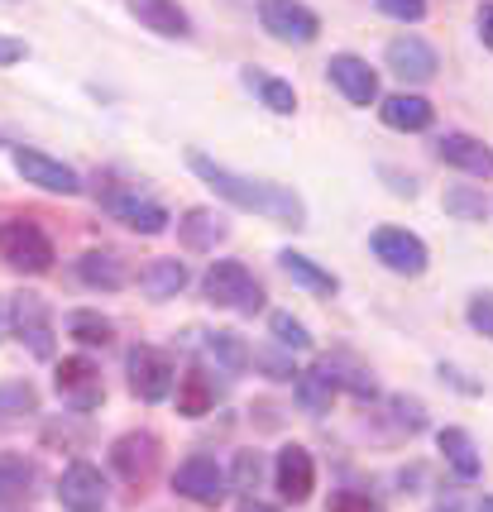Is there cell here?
Masks as SVG:
<instances>
[{
	"label": "cell",
	"instance_id": "6da1fadb",
	"mask_svg": "<svg viewBox=\"0 0 493 512\" xmlns=\"http://www.w3.org/2000/svg\"><path fill=\"white\" fill-rule=\"evenodd\" d=\"M187 168L216 192L221 201H230L235 211H254L273 225H288V230H302L307 225V201L297 197L292 187L283 182H269V178H249V173H235L230 163H216L211 154H187Z\"/></svg>",
	"mask_w": 493,
	"mask_h": 512
},
{
	"label": "cell",
	"instance_id": "7a4b0ae2",
	"mask_svg": "<svg viewBox=\"0 0 493 512\" xmlns=\"http://www.w3.org/2000/svg\"><path fill=\"white\" fill-rule=\"evenodd\" d=\"M202 292H206V302L221 307V312H235V316L264 312V283L240 259H216L202 273Z\"/></svg>",
	"mask_w": 493,
	"mask_h": 512
},
{
	"label": "cell",
	"instance_id": "3957f363",
	"mask_svg": "<svg viewBox=\"0 0 493 512\" xmlns=\"http://www.w3.org/2000/svg\"><path fill=\"white\" fill-rule=\"evenodd\" d=\"M0 259L15 268V273L39 278V273L53 268L58 249H53V240H48V230L39 221H29V216H10V221H0Z\"/></svg>",
	"mask_w": 493,
	"mask_h": 512
},
{
	"label": "cell",
	"instance_id": "277c9868",
	"mask_svg": "<svg viewBox=\"0 0 493 512\" xmlns=\"http://www.w3.org/2000/svg\"><path fill=\"white\" fill-rule=\"evenodd\" d=\"M96 201H101L125 230H135V235H163L168 221H173L163 201L139 192V182H130V187H96Z\"/></svg>",
	"mask_w": 493,
	"mask_h": 512
},
{
	"label": "cell",
	"instance_id": "5b68a950",
	"mask_svg": "<svg viewBox=\"0 0 493 512\" xmlns=\"http://www.w3.org/2000/svg\"><path fill=\"white\" fill-rule=\"evenodd\" d=\"M125 383H130V393L139 402H163L173 398V383H178V364L168 350H158V345H135L130 355H125Z\"/></svg>",
	"mask_w": 493,
	"mask_h": 512
},
{
	"label": "cell",
	"instance_id": "8992f818",
	"mask_svg": "<svg viewBox=\"0 0 493 512\" xmlns=\"http://www.w3.org/2000/svg\"><path fill=\"white\" fill-rule=\"evenodd\" d=\"M369 249H374V259H379L388 273H398V278H422L426 268H431L426 240L412 235V230H403V225H379V230L369 235Z\"/></svg>",
	"mask_w": 493,
	"mask_h": 512
},
{
	"label": "cell",
	"instance_id": "52a82bcc",
	"mask_svg": "<svg viewBox=\"0 0 493 512\" xmlns=\"http://www.w3.org/2000/svg\"><path fill=\"white\" fill-rule=\"evenodd\" d=\"M259 24L269 39L288 48H307L321 39V15L302 0H259Z\"/></svg>",
	"mask_w": 493,
	"mask_h": 512
},
{
	"label": "cell",
	"instance_id": "ba28073f",
	"mask_svg": "<svg viewBox=\"0 0 493 512\" xmlns=\"http://www.w3.org/2000/svg\"><path fill=\"white\" fill-rule=\"evenodd\" d=\"M53 388H58L63 407H68V412H77V417H87V412H96V407L106 402V383H101V369H96L87 355L63 359V364L53 369Z\"/></svg>",
	"mask_w": 493,
	"mask_h": 512
},
{
	"label": "cell",
	"instance_id": "9c48e42d",
	"mask_svg": "<svg viewBox=\"0 0 493 512\" xmlns=\"http://www.w3.org/2000/svg\"><path fill=\"white\" fill-rule=\"evenodd\" d=\"M10 331L34 359H53V312L39 292H15L10 297Z\"/></svg>",
	"mask_w": 493,
	"mask_h": 512
},
{
	"label": "cell",
	"instance_id": "30bf717a",
	"mask_svg": "<svg viewBox=\"0 0 493 512\" xmlns=\"http://www.w3.org/2000/svg\"><path fill=\"white\" fill-rule=\"evenodd\" d=\"M173 489L187 503H202V508H221L225 493H230V474H225L211 455H187L178 469H173Z\"/></svg>",
	"mask_w": 493,
	"mask_h": 512
},
{
	"label": "cell",
	"instance_id": "8fae6325",
	"mask_svg": "<svg viewBox=\"0 0 493 512\" xmlns=\"http://www.w3.org/2000/svg\"><path fill=\"white\" fill-rule=\"evenodd\" d=\"M10 163H15V173H20L29 187H39V192H53V197H77V192H82L77 168H68L63 158H48V154H39V149L15 144V149H10Z\"/></svg>",
	"mask_w": 493,
	"mask_h": 512
},
{
	"label": "cell",
	"instance_id": "7c38bea8",
	"mask_svg": "<svg viewBox=\"0 0 493 512\" xmlns=\"http://www.w3.org/2000/svg\"><path fill=\"white\" fill-rule=\"evenodd\" d=\"M158 455H163V446H158L154 431H125V436L111 441V469L125 484H135V489H144L154 479Z\"/></svg>",
	"mask_w": 493,
	"mask_h": 512
},
{
	"label": "cell",
	"instance_id": "4fadbf2b",
	"mask_svg": "<svg viewBox=\"0 0 493 512\" xmlns=\"http://www.w3.org/2000/svg\"><path fill=\"white\" fill-rule=\"evenodd\" d=\"M383 67L393 77H403L407 87H426L436 77V67H441V53L426 44L422 34H398V39H388V48H383Z\"/></svg>",
	"mask_w": 493,
	"mask_h": 512
},
{
	"label": "cell",
	"instance_id": "5bb4252c",
	"mask_svg": "<svg viewBox=\"0 0 493 512\" xmlns=\"http://www.w3.org/2000/svg\"><path fill=\"white\" fill-rule=\"evenodd\" d=\"M58 503L68 512H106L111 489H106V474L91 465V460H72L58 479Z\"/></svg>",
	"mask_w": 493,
	"mask_h": 512
},
{
	"label": "cell",
	"instance_id": "9a60e30c",
	"mask_svg": "<svg viewBox=\"0 0 493 512\" xmlns=\"http://www.w3.org/2000/svg\"><path fill=\"white\" fill-rule=\"evenodd\" d=\"M326 77H331V87L359 106V111H369V106H379V72L364 63L359 53H331V63H326Z\"/></svg>",
	"mask_w": 493,
	"mask_h": 512
},
{
	"label": "cell",
	"instance_id": "2e32d148",
	"mask_svg": "<svg viewBox=\"0 0 493 512\" xmlns=\"http://www.w3.org/2000/svg\"><path fill=\"white\" fill-rule=\"evenodd\" d=\"M436 158H441L446 168H455V173H465V178H479V182L493 178V144H484L479 134L446 130L436 139Z\"/></svg>",
	"mask_w": 493,
	"mask_h": 512
},
{
	"label": "cell",
	"instance_id": "e0dca14e",
	"mask_svg": "<svg viewBox=\"0 0 493 512\" xmlns=\"http://www.w3.org/2000/svg\"><path fill=\"white\" fill-rule=\"evenodd\" d=\"M273 489L283 493V503H307L316 493V460L307 446H283L273 455Z\"/></svg>",
	"mask_w": 493,
	"mask_h": 512
},
{
	"label": "cell",
	"instance_id": "ac0fdd59",
	"mask_svg": "<svg viewBox=\"0 0 493 512\" xmlns=\"http://www.w3.org/2000/svg\"><path fill=\"white\" fill-rule=\"evenodd\" d=\"M379 120L398 134H422L436 125V106L417 91H393V96H379Z\"/></svg>",
	"mask_w": 493,
	"mask_h": 512
},
{
	"label": "cell",
	"instance_id": "d6986e66",
	"mask_svg": "<svg viewBox=\"0 0 493 512\" xmlns=\"http://www.w3.org/2000/svg\"><path fill=\"white\" fill-rule=\"evenodd\" d=\"M225 235H230V221L221 211H211V206H192V211L178 216V245L187 254H211Z\"/></svg>",
	"mask_w": 493,
	"mask_h": 512
},
{
	"label": "cell",
	"instance_id": "ffe728a7",
	"mask_svg": "<svg viewBox=\"0 0 493 512\" xmlns=\"http://www.w3.org/2000/svg\"><path fill=\"white\" fill-rule=\"evenodd\" d=\"M39 493V465L20 450H0V508H24Z\"/></svg>",
	"mask_w": 493,
	"mask_h": 512
},
{
	"label": "cell",
	"instance_id": "44dd1931",
	"mask_svg": "<svg viewBox=\"0 0 493 512\" xmlns=\"http://www.w3.org/2000/svg\"><path fill=\"white\" fill-rule=\"evenodd\" d=\"M125 10L158 39H187L192 34V20L178 0H125Z\"/></svg>",
	"mask_w": 493,
	"mask_h": 512
},
{
	"label": "cell",
	"instance_id": "7402d4cb",
	"mask_svg": "<svg viewBox=\"0 0 493 512\" xmlns=\"http://www.w3.org/2000/svg\"><path fill=\"white\" fill-rule=\"evenodd\" d=\"M321 364V374L336 383V393H350L355 402H374L379 398V379L369 374V364H359V359L350 355H326V359H316Z\"/></svg>",
	"mask_w": 493,
	"mask_h": 512
},
{
	"label": "cell",
	"instance_id": "603a6c76",
	"mask_svg": "<svg viewBox=\"0 0 493 512\" xmlns=\"http://www.w3.org/2000/svg\"><path fill=\"white\" fill-rule=\"evenodd\" d=\"M77 278L96 292H120L130 283V268H125V259H120L115 249H87V254L77 259Z\"/></svg>",
	"mask_w": 493,
	"mask_h": 512
},
{
	"label": "cell",
	"instance_id": "cb8c5ba5",
	"mask_svg": "<svg viewBox=\"0 0 493 512\" xmlns=\"http://www.w3.org/2000/svg\"><path fill=\"white\" fill-rule=\"evenodd\" d=\"M278 268L288 273L297 288H307V292H321V297H336L340 292L336 273H331V268H321L312 254H302V249H278Z\"/></svg>",
	"mask_w": 493,
	"mask_h": 512
},
{
	"label": "cell",
	"instance_id": "d4e9b609",
	"mask_svg": "<svg viewBox=\"0 0 493 512\" xmlns=\"http://www.w3.org/2000/svg\"><path fill=\"white\" fill-rule=\"evenodd\" d=\"M436 446H441V460H446L460 479H479L484 474V455L474 446V436L465 426H441L436 431Z\"/></svg>",
	"mask_w": 493,
	"mask_h": 512
},
{
	"label": "cell",
	"instance_id": "484cf974",
	"mask_svg": "<svg viewBox=\"0 0 493 512\" xmlns=\"http://www.w3.org/2000/svg\"><path fill=\"white\" fill-rule=\"evenodd\" d=\"M187 283H192V273H187L182 259H149V264L139 268V288L149 292V302H168V297H178Z\"/></svg>",
	"mask_w": 493,
	"mask_h": 512
},
{
	"label": "cell",
	"instance_id": "4316f807",
	"mask_svg": "<svg viewBox=\"0 0 493 512\" xmlns=\"http://www.w3.org/2000/svg\"><path fill=\"white\" fill-rule=\"evenodd\" d=\"M173 398H178L182 417H206V412H216V379L206 369H182L173 383Z\"/></svg>",
	"mask_w": 493,
	"mask_h": 512
},
{
	"label": "cell",
	"instance_id": "83f0119b",
	"mask_svg": "<svg viewBox=\"0 0 493 512\" xmlns=\"http://www.w3.org/2000/svg\"><path fill=\"white\" fill-rule=\"evenodd\" d=\"M240 82H245V87L259 96V106H269L273 115H297V91H292V82L273 77V72H259V67H245Z\"/></svg>",
	"mask_w": 493,
	"mask_h": 512
},
{
	"label": "cell",
	"instance_id": "f1b7e54d",
	"mask_svg": "<svg viewBox=\"0 0 493 512\" xmlns=\"http://www.w3.org/2000/svg\"><path fill=\"white\" fill-rule=\"evenodd\" d=\"M202 350H206V359H216L225 374H245L249 369V350L245 345V335H235V331H206L202 335Z\"/></svg>",
	"mask_w": 493,
	"mask_h": 512
},
{
	"label": "cell",
	"instance_id": "f546056e",
	"mask_svg": "<svg viewBox=\"0 0 493 512\" xmlns=\"http://www.w3.org/2000/svg\"><path fill=\"white\" fill-rule=\"evenodd\" d=\"M441 206H446V216H455V221H465V225H479L489 216V197H484V187H474V182H450Z\"/></svg>",
	"mask_w": 493,
	"mask_h": 512
},
{
	"label": "cell",
	"instance_id": "4dcf8cb0",
	"mask_svg": "<svg viewBox=\"0 0 493 512\" xmlns=\"http://www.w3.org/2000/svg\"><path fill=\"white\" fill-rule=\"evenodd\" d=\"M68 335L77 340V345H87V350H106L115 340V321L101 312H87V307H77V312H68Z\"/></svg>",
	"mask_w": 493,
	"mask_h": 512
},
{
	"label": "cell",
	"instance_id": "1f68e13d",
	"mask_svg": "<svg viewBox=\"0 0 493 512\" xmlns=\"http://www.w3.org/2000/svg\"><path fill=\"white\" fill-rule=\"evenodd\" d=\"M292 388H297V402H302L312 417L331 412V402H336V383L321 374V364H312L307 374H297V379H292Z\"/></svg>",
	"mask_w": 493,
	"mask_h": 512
},
{
	"label": "cell",
	"instance_id": "d6a6232c",
	"mask_svg": "<svg viewBox=\"0 0 493 512\" xmlns=\"http://www.w3.org/2000/svg\"><path fill=\"white\" fill-rule=\"evenodd\" d=\"M269 331H273V345H278V350H288V355L312 350V331H307V321H297L292 312H269Z\"/></svg>",
	"mask_w": 493,
	"mask_h": 512
},
{
	"label": "cell",
	"instance_id": "836d02e7",
	"mask_svg": "<svg viewBox=\"0 0 493 512\" xmlns=\"http://www.w3.org/2000/svg\"><path fill=\"white\" fill-rule=\"evenodd\" d=\"M29 412H39V388L29 379L0 383V417H29Z\"/></svg>",
	"mask_w": 493,
	"mask_h": 512
},
{
	"label": "cell",
	"instance_id": "e575fe53",
	"mask_svg": "<svg viewBox=\"0 0 493 512\" xmlns=\"http://www.w3.org/2000/svg\"><path fill=\"white\" fill-rule=\"evenodd\" d=\"M259 484H264V455H259V450H240V455H235V465H230V493L254 498Z\"/></svg>",
	"mask_w": 493,
	"mask_h": 512
},
{
	"label": "cell",
	"instance_id": "d590c367",
	"mask_svg": "<svg viewBox=\"0 0 493 512\" xmlns=\"http://www.w3.org/2000/svg\"><path fill=\"white\" fill-rule=\"evenodd\" d=\"M388 417L398 431L417 436V431H426V402L412 398V393H388Z\"/></svg>",
	"mask_w": 493,
	"mask_h": 512
},
{
	"label": "cell",
	"instance_id": "8d00e7d4",
	"mask_svg": "<svg viewBox=\"0 0 493 512\" xmlns=\"http://www.w3.org/2000/svg\"><path fill=\"white\" fill-rule=\"evenodd\" d=\"M249 364H259V369H264V379H273V383H292V379H297V364H292V355H278V350H254V355H249Z\"/></svg>",
	"mask_w": 493,
	"mask_h": 512
},
{
	"label": "cell",
	"instance_id": "74e56055",
	"mask_svg": "<svg viewBox=\"0 0 493 512\" xmlns=\"http://www.w3.org/2000/svg\"><path fill=\"white\" fill-rule=\"evenodd\" d=\"M465 321H470V331L493 340V292H474L470 302H465Z\"/></svg>",
	"mask_w": 493,
	"mask_h": 512
},
{
	"label": "cell",
	"instance_id": "f35d334b",
	"mask_svg": "<svg viewBox=\"0 0 493 512\" xmlns=\"http://www.w3.org/2000/svg\"><path fill=\"white\" fill-rule=\"evenodd\" d=\"M379 5V15L398 24H422L426 20V0H374Z\"/></svg>",
	"mask_w": 493,
	"mask_h": 512
},
{
	"label": "cell",
	"instance_id": "ab89813d",
	"mask_svg": "<svg viewBox=\"0 0 493 512\" xmlns=\"http://www.w3.org/2000/svg\"><path fill=\"white\" fill-rule=\"evenodd\" d=\"M326 512H383V508L364 489H340V493H331Z\"/></svg>",
	"mask_w": 493,
	"mask_h": 512
},
{
	"label": "cell",
	"instance_id": "60d3db41",
	"mask_svg": "<svg viewBox=\"0 0 493 512\" xmlns=\"http://www.w3.org/2000/svg\"><path fill=\"white\" fill-rule=\"evenodd\" d=\"M29 58V44L24 39H10V34H0V67H15Z\"/></svg>",
	"mask_w": 493,
	"mask_h": 512
},
{
	"label": "cell",
	"instance_id": "b9f144b4",
	"mask_svg": "<svg viewBox=\"0 0 493 512\" xmlns=\"http://www.w3.org/2000/svg\"><path fill=\"white\" fill-rule=\"evenodd\" d=\"M474 29H479V44L493 53V0H484V5H479V15H474Z\"/></svg>",
	"mask_w": 493,
	"mask_h": 512
},
{
	"label": "cell",
	"instance_id": "7bdbcfd3",
	"mask_svg": "<svg viewBox=\"0 0 493 512\" xmlns=\"http://www.w3.org/2000/svg\"><path fill=\"white\" fill-rule=\"evenodd\" d=\"M383 178H388V192H393V197H417V178H403L398 168H383Z\"/></svg>",
	"mask_w": 493,
	"mask_h": 512
},
{
	"label": "cell",
	"instance_id": "ee69618b",
	"mask_svg": "<svg viewBox=\"0 0 493 512\" xmlns=\"http://www.w3.org/2000/svg\"><path fill=\"white\" fill-rule=\"evenodd\" d=\"M436 374H441V379H450V383H455V388H465V393H484V388H479V383H470V379H465V374H460L455 364H441Z\"/></svg>",
	"mask_w": 493,
	"mask_h": 512
},
{
	"label": "cell",
	"instance_id": "f6af8a7d",
	"mask_svg": "<svg viewBox=\"0 0 493 512\" xmlns=\"http://www.w3.org/2000/svg\"><path fill=\"white\" fill-rule=\"evenodd\" d=\"M240 512H278V508H273V503H259V498H245V508Z\"/></svg>",
	"mask_w": 493,
	"mask_h": 512
},
{
	"label": "cell",
	"instance_id": "bcb514c9",
	"mask_svg": "<svg viewBox=\"0 0 493 512\" xmlns=\"http://www.w3.org/2000/svg\"><path fill=\"white\" fill-rule=\"evenodd\" d=\"M479 512H493V493H484V498H479Z\"/></svg>",
	"mask_w": 493,
	"mask_h": 512
},
{
	"label": "cell",
	"instance_id": "7dc6e473",
	"mask_svg": "<svg viewBox=\"0 0 493 512\" xmlns=\"http://www.w3.org/2000/svg\"><path fill=\"white\" fill-rule=\"evenodd\" d=\"M0 512H10V508H0Z\"/></svg>",
	"mask_w": 493,
	"mask_h": 512
}]
</instances>
